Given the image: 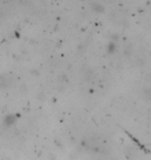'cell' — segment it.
<instances>
[{
	"instance_id": "3957f363",
	"label": "cell",
	"mask_w": 151,
	"mask_h": 160,
	"mask_svg": "<svg viewBox=\"0 0 151 160\" xmlns=\"http://www.w3.org/2000/svg\"><path fill=\"white\" fill-rule=\"evenodd\" d=\"M8 84V80L5 76H0V88H6Z\"/></svg>"
},
{
	"instance_id": "6da1fadb",
	"label": "cell",
	"mask_w": 151,
	"mask_h": 160,
	"mask_svg": "<svg viewBox=\"0 0 151 160\" xmlns=\"http://www.w3.org/2000/svg\"><path fill=\"white\" fill-rule=\"evenodd\" d=\"M3 122H4L5 126H12V125L16 122V117L12 116V114H8V116H6L4 118V121Z\"/></svg>"
},
{
	"instance_id": "7a4b0ae2",
	"label": "cell",
	"mask_w": 151,
	"mask_h": 160,
	"mask_svg": "<svg viewBox=\"0 0 151 160\" xmlns=\"http://www.w3.org/2000/svg\"><path fill=\"white\" fill-rule=\"evenodd\" d=\"M112 18H113L114 21H116L117 23H119V24H121L122 22L125 20L123 16H121V14H115V12L114 14H112Z\"/></svg>"
}]
</instances>
